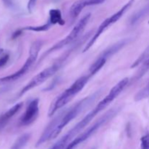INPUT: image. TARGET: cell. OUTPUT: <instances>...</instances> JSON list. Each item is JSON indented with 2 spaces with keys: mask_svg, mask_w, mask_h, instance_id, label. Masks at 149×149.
I'll return each mask as SVG.
<instances>
[{
  "mask_svg": "<svg viewBox=\"0 0 149 149\" xmlns=\"http://www.w3.org/2000/svg\"><path fill=\"white\" fill-rule=\"evenodd\" d=\"M134 3V0H130L127 4H125L119 11L116 12V13H114L113 15H112L111 16H110L109 17L106 18L104 21H103V23L100 25V26L98 27L97 30L96 31L95 33H94V35L93 36V37L90 39V41L88 42V43L87 44V45L85 46V47L83 49V52H86L87 51H88L94 45V44L95 43L96 41L98 39V38L100 37V35L109 27L111 25H113V23H116L122 16L124 15L125 13L127 11L130 9V7L132 5V4Z\"/></svg>",
  "mask_w": 149,
  "mask_h": 149,
  "instance_id": "cell-8",
  "label": "cell"
},
{
  "mask_svg": "<svg viewBox=\"0 0 149 149\" xmlns=\"http://www.w3.org/2000/svg\"><path fill=\"white\" fill-rule=\"evenodd\" d=\"M63 113L64 111H63L61 112L58 115H57V116H55L49 124H48V125L46 127L45 130L42 132V135H41V137L39 138V139L38 140L37 143H36V147L42 145L44 143L47 142V141H49V140H51L52 134L55 132L56 128L58 127V125H59L60 122H61Z\"/></svg>",
  "mask_w": 149,
  "mask_h": 149,
  "instance_id": "cell-10",
  "label": "cell"
},
{
  "mask_svg": "<svg viewBox=\"0 0 149 149\" xmlns=\"http://www.w3.org/2000/svg\"><path fill=\"white\" fill-rule=\"evenodd\" d=\"M99 95H100V91L96 92L94 94L88 96V97H84V99L80 100V101L78 102L77 104L74 105V106L70 108L68 110H64V113L63 115V117L62 119H61V122H60V124L58 125V127L56 128L55 132L52 134L51 139L52 140L56 138L58 136V135L61 133L62 130L71 121H72L74 118L77 117L81 112H82L84 109L88 108L92 103H94Z\"/></svg>",
  "mask_w": 149,
  "mask_h": 149,
  "instance_id": "cell-3",
  "label": "cell"
},
{
  "mask_svg": "<svg viewBox=\"0 0 149 149\" xmlns=\"http://www.w3.org/2000/svg\"><path fill=\"white\" fill-rule=\"evenodd\" d=\"M2 1L7 7H12L13 6V2L12 0H2Z\"/></svg>",
  "mask_w": 149,
  "mask_h": 149,
  "instance_id": "cell-24",
  "label": "cell"
},
{
  "mask_svg": "<svg viewBox=\"0 0 149 149\" xmlns=\"http://www.w3.org/2000/svg\"><path fill=\"white\" fill-rule=\"evenodd\" d=\"M77 47V45H76ZM75 46L73 48L70 49L69 50L66 51L62 56L60 57L57 61H55L52 65H51L50 66L47 67V68L44 69L43 71H41L40 73H39L38 74H36L34 77L31 79V81L20 90V93H19V97L23 95L25 93H26L27 92L30 91L32 89L35 88V87H38L40 84H43L45 81H46L48 79H49L50 77H52L54 74L56 72H58L60 69H61V67L63 66V65L64 64V63L66 61V60L68 59V57L70 56V55L71 54V52L74 51V47H76Z\"/></svg>",
  "mask_w": 149,
  "mask_h": 149,
  "instance_id": "cell-2",
  "label": "cell"
},
{
  "mask_svg": "<svg viewBox=\"0 0 149 149\" xmlns=\"http://www.w3.org/2000/svg\"><path fill=\"white\" fill-rule=\"evenodd\" d=\"M23 29H18V30H17L16 31H15L14 33H13V36H12V38H13V39H16V38L18 37L19 36H20V35L23 33Z\"/></svg>",
  "mask_w": 149,
  "mask_h": 149,
  "instance_id": "cell-23",
  "label": "cell"
},
{
  "mask_svg": "<svg viewBox=\"0 0 149 149\" xmlns=\"http://www.w3.org/2000/svg\"><path fill=\"white\" fill-rule=\"evenodd\" d=\"M49 21L52 25L58 24L60 26H63L65 24V20L63 19L62 14L60 10L58 9H52L49 12Z\"/></svg>",
  "mask_w": 149,
  "mask_h": 149,
  "instance_id": "cell-15",
  "label": "cell"
},
{
  "mask_svg": "<svg viewBox=\"0 0 149 149\" xmlns=\"http://www.w3.org/2000/svg\"><path fill=\"white\" fill-rule=\"evenodd\" d=\"M42 42L40 40L35 41L34 42H33V44L31 46L30 50H29V58H27V60L26 61L25 63L23 64V66L18 71L13 73L11 75L0 78V84L13 82V81H16V80L19 79L20 77H23L30 69L31 67L34 64V63L36 62L39 51H40L41 48H42Z\"/></svg>",
  "mask_w": 149,
  "mask_h": 149,
  "instance_id": "cell-5",
  "label": "cell"
},
{
  "mask_svg": "<svg viewBox=\"0 0 149 149\" xmlns=\"http://www.w3.org/2000/svg\"><path fill=\"white\" fill-rule=\"evenodd\" d=\"M52 26V23L49 21L45 24L42 25V26H27V27L23 28V31H35V32H42V31H46L49 30Z\"/></svg>",
  "mask_w": 149,
  "mask_h": 149,
  "instance_id": "cell-18",
  "label": "cell"
},
{
  "mask_svg": "<svg viewBox=\"0 0 149 149\" xmlns=\"http://www.w3.org/2000/svg\"><path fill=\"white\" fill-rule=\"evenodd\" d=\"M22 107H23V103H18L10 108L4 114L1 115L0 116V128L4 126L6 123L21 109Z\"/></svg>",
  "mask_w": 149,
  "mask_h": 149,
  "instance_id": "cell-13",
  "label": "cell"
},
{
  "mask_svg": "<svg viewBox=\"0 0 149 149\" xmlns=\"http://www.w3.org/2000/svg\"><path fill=\"white\" fill-rule=\"evenodd\" d=\"M30 137V134H24L21 135L16 140L10 149H22L29 142Z\"/></svg>",
  "mask_w": 149,
  "mask_h": 149,
  "instance_id": "cell-17",
  "label": "cell"
},
{
  "mask_svg": "<svg viewBox=\"0 0 149 149\" xmlns=\"http://www.w3.org/2000/svg\"><path fill=\"white\" fill-rule=\"evenodd\" d=\"M146 98H149V82L144 88L140 90L135 96V100L137 102Z\"/></svg>",
  "mask_w": 149,
  "mask_h": 149,
  "instance_id": "cell-20",
  "label": "cell"
},
{
  "mask_svg": "<svg viewBox=\"0 0 149 149\" xmlns=\"http://www.w3.org/2000/svg\"><path fill=\"white\" fill-rule=\"evenodd\" d=\"M129 83V79L128 78H125L122 80H121L119 82H118L113 88L111 90V91L109 92V94L98 103V104L94 108L93 111L90 112L88 114H87V116H84L81 122H79L77 125H76L70 131H68V133L65 134V135L67 136V138H68L69 141H71L73 138H74L75 135H77V134L79 132H81V130H82L96 116V115L98 114L99 113L102 111L104 110L109 104H110L111 102H113L116 97L119 96V95L122 93L124 90V89L127 87V85Z\"/></svg>",
  "mask_w": 149,
  "mask_h": 149,
  "instance_id": "cell-1",
  "label": "cell"
},
{
  "mask_svg": "<svg viewBox=\"0 0 149 149\" xmlns=\"http://www.w3.org/2000/svg\"><path fill=\"white\" fill-rule=\"evenodd\" d=\"M129 42H130L129 39H125L122 41H119V42H116V44L111 45V46L108 47L106 49H105V50L100 54V56L102 57V58H105L106 60H108L109 58L113 56L114 54H116V52H119L120 49H122L125 45H127L128 43H129Z\"/></svg>",
  "mask_w": 149,
  "mask_h": 149,
  "instance_id": "cell-12",
  "label": "cell"
},
{
  "mask_svg": "<svg viewBox=\"0 0 149 149\" xmlns=\"http://www.w3.org/2000/svg\"><path fill=\"white\" fill-rule=\"evenodd\" d=\"M107 60H106L105 58H102V57L99 56L98 58L96 59V61L93 63L91 65V66L89 68V75L90 77H93L95 74H97L102 68H103V65L106 64Z\"/></svg>",
  "mask_w": 149,
  "mask_h": 149,
  "instance_id": "cell-16",
  "label": "cell"
},
{
  "mask_svg": "<svg viewBox=\"0 0 149 149\" xmlns=\"http://www.w3.org/2000/svg\"><path fill=\"white\" fill-rule=\"evenodd\" d=\"M148 15H149V4L136 12L131 17L130 20V23L131 26H135V25L138 24L141 20H143Z\"/></svg>",
  "mask_w": 149,
  "mask_h": 149,
  "instance_id": "cell-14",
  "label": "cell"
},
{
  "mask_svg": "<svg viewBox=\"0 0 149 149\" xmlns=\"http://www.w3.org/2000/svg\"><path fill=\"white\" fill-rule=\"evenodd\" d=\"M120 111V108H114V109H111V110L108 111L103 116L100 118L93 126L90 127L87 130L84 131L81 135H80L79 136L77 137V138L74 140L73 141H71L69 144H68V146L65 148V149H74L75 147H77L79 144L81 143L84 141H85L86 140L88 139L90 137H91L95 132L97 130H98L100 127H101L103 125H106L107 122H109V121L111 120L115 116H116L119 111Z\"/></svg>",
  "mask_w": 149,
  "mask_h": 149,
  "instance_id": "cell-6",
  "label": "cell"
},
{
  "mask_svg": "<svg viewBox=\"0 0 149 149\" xmlns=\"http://www.w3.org/2000/svg\"><path fill=\"white\" fill-rule=\"evenodd\" d=\"M39 99H33L30 102L26 108L25 113L20 119V125L23 126H28L33 123L37 118L39 111Z\"/></svg>",
  "mask_w": 149,
  "mask_h": 149,
  "instance_id": "cell-9",
  "label": "cell"
},
{
  "mask_svg": "<svg viewBox=\"0 0 149 149\" xmlns=\"http://www.w3.org/2000/svg\"><path fill=\"white\" fill-rule=\"evenodd\" d=\"M141 149H149V134L143 136L141 139Z\"/></svg>",
  "mask_w": 149,
  "mask_h": 149,
  "instance_id": "cell-21",
  "label": "cell"
},
{
  "mask_svg": "<svg viewBox=\"0 0 149 149\" xmlns=\"http://www.w3.org/2000/svg\"><path fill=\"white\" fill-rule=\"evenodd\" d=\"M90 17H91V14H90V13L83 16V17L80 19L79 21L77 23V25L74 26V29L71 30V31L70 32L69 34L67 36H65V37L64 38V39H63L62 40L58 42V43L54 45L52 47L49 48V49L42 55L41 61L43 60L44 58L46 56H47L48 55L52 53V52H55V51L57 50H59V49H62L63 47L70 45V44L72 43L74 41H75L76 39L79 37V36L82 33L84 28H85V26H87L89 20H90Z\"/></svg>",
  "mask_w": 149,
  "mask_h": 149,
  "instance_id": "cell-7",
  "label": "cell"
},
{
  "mask_svg": "<svg viewBox=\"0 0 149 149\" xmlns=\"http://www.w3.org/2000/svg\"><path fill=\"white\" fill-rule=\"evenodd\" d=\"M106 0H77L70 8V15L72 18H76L85 7L89 6L103 4Z\"/></svg>",
  "mask_w": 149,
  "mask_h": 149,
  "instance_id": "cell-11",
  "label": "cell"
},
{
  "mask_svg": "<svg viewBox=\"0 0 149 149\" xmlns=\"http://www.w3.org/2000/svg\"><path fill=\"white\" fill-rule=\"evenodd\" d=\"M49 149H51V148H49Z\"/></svg>",
  "mask_w": 149,
  "mask_h": 149,
  "instance_id": "cell-26",
  "label": "cell"
},
{
  "mask_svg": "<svg viewBox=\"0 0 149 149\" xmlns=\"http://www.w3.org/2000/svg\"><path fill=\"white\" fill-rule=\"evenodd\" d=\"M90 77H91L89 74L87 76H82L76 80L62 94L60 95L51 105L48 112V116L51 117L56 113L57 111L65 106L74 97V96L78 94L84 88Z\"/></svg>",
  "mask_w": 149,
  "mask_h": 149,
  "instance_id": "cell-4",
  "label": "cell"
},
{
  "mask_svg": "<svg viewBox=\"0 0 149 149\" xmlns=\"http://www.w3.org/2000/svg\"><path fill=\"white\" fill-rule=\"evenodd\" d=\"M3 52H4V49H1V48H0V55L3 53Z\"/></svg>",
  "mask_w": 149,
  "mask_h": 149,
  "instance_id": "cell-25",
  "label": "cell"
},
{
  "mask_svg": "<svg viewBox=\"0 0 149 149\" xmlns=\"http://www.w3.org/2000/svg\"><path fill=\"white\" fill-rule=\"evenodd\" d=\"M93 149H95V148H93Z\"/></svg>",
  "mask_w": 149,
  "mask_h": 149,
  "instance_id": "cell-27",
  "label": "cell"
},
{
  "mask_svg": "<svg viewBox=\"0 0 149 149\" xmlns=\"http://www.w3.org/2000/svg\"><path fill=\"white\" fill-rule=\"evenodd\" d=\"M9 59H10V55L8 54H5L3 56H1L0 58V68L4 67L7 63Z\"/></svg>",
  "mask_w": 149,
  "mask_h": 149,
  "instance_id": "cell-22",
  "label": "cell"
},
{
  "mask_svg": "<svg viewBox=\"0 0 149 149\" xmlns=\"http://www.w3.org/2000/svg\"><path fill=\"white\" fill-rule=\"evenodd\" d=\"M148 58H149V45L147 47L146 49L143 51V53L141 54L138 58H137L136 61L132 64V65H131V68H135V67L138 66L139 65L142 64L144 61L148 60Z\"/></svg>",
  "mask_w": 149,
  "mask_h": 149,
  "instance_id": "cell-19",
  "label": "cell"
}]
</instances>
